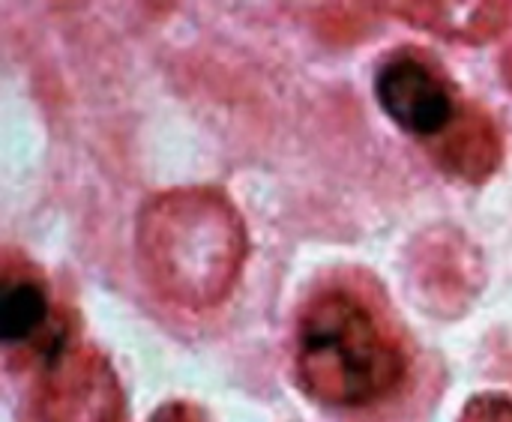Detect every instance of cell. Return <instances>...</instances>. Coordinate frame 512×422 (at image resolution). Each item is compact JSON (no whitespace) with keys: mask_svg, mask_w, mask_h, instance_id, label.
Listing matches in <instances>:
<instances>
[{"mask_svg":"<svg viewBox=\"0 0 512 422\" xmlns=\"http://www.w3.org/2000/svg\"><path fill=\"white\" fill-rule=\"evenodd\" d=\"M153 422H198L186 408H180V405H171V408H162L159 414H156V420Z\"/></svg>","mask_w":512,"mask_h":422,"instance_id":"obj_4","label":"cell"},{"mask_svg":"<svg viewBox=\"0 0 512 422\" xmlns=\"http://www.w3.org/2000/svg\"><path fill=\"white\" fill-rule=\"evenodd\" d=\"M51 306L48 294L33 279H15L6 282L0 297V342L6 348H24L36 345L45 360H57L66 348L63 330L51 327Z\"/></svg>","mask_w":512,"mask_h":422,"instance_id":"obj_3","label":"cell"},{"mask_svg":"<svg viewBox=\"0 0 512 422\" xmlns=\"http://www.w3.org/2000/svg\"><path fill=\"white\" fill-rule=\"evenodd\" d=\"M297 363L312 396L339 408H366L390 396L405 372L372 309L348 291L312 297L297 324Z\"/></svg>","mask_w":512,"mask_h":422,"instance_id":"obj_1","label":"cell"},{"mask_svg":"<svg viewBox=\"0 0 512 422\" xmlns=\"http://www.w3.org/2000/svg\"><path fill=\"white\" fill-rule=\"evenodd\" d=\"M375 96L384 114L414 138H435L456 120V93L435 63L402 51L375 72Z\"/></svg>","mask_w":512,"mask_h":422,"instance_id":"obj_2","label":"cell"}]
</instances>
